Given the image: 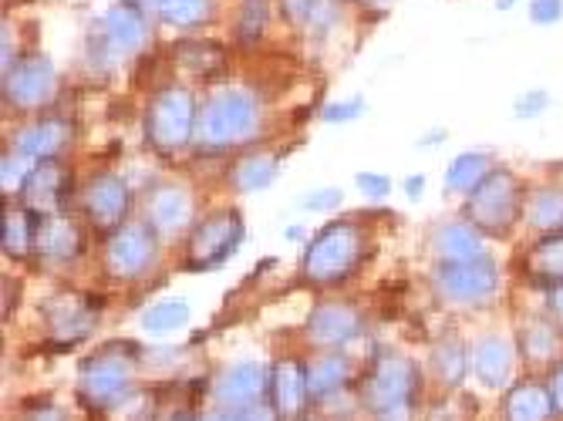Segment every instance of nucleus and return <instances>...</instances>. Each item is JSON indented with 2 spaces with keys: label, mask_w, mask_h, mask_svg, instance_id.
<instances>
[{
  "label": "nucleus",
  "mask_w": 563,
  "mask_h": 421,
  "mask_svg": "<svg viewBox=\"0 0 563 421\" xmlns=\"http://www.w3.org/2000/svg\"><path fill=\"white\" fill-rule=\"evenodd\" d=\"M189 220V196L179 186H163L152 192L148 199V223L163 230V233H176L183 223Z\"/></svg>",
  "instance_id": "5701e85b"
},
{
  "label": "nucleus",
  "mask_w": 563,
  "mask_h": 421,
  "mask_svg": "<svg viewBox=\"0 0 563 421\" xmlns=\"http://www.w3.org/2000/svg\"><path fill=\"white\" fill-rule=\"evenodd\" d=\"M307 381H303V367L297 361H277L274 375H271V405L280 418H294L303 405Z\"/></svg>",
  "instance_id": "6ab92c4d"
},
{
  "label": "nucleus",
  "mask_w": 563,
  "mask_h": 421,
  "mask_svg": "<svg viewBox=\"0 0 563 421\" xmlns=\"http://www.w3.org/2000/svg\"><path fill=\"white\" fill-rule=\"evenodd\" d=\"M98 310L91 300L78 297V293H55L44 303V324L51 331V337L62 344H78L95 331Z\"/></svg>",
  "instance_id": "9b49d317"
},
{
  "label": "nucleus",
  "mask_w": 563,
  "mask_h": 421,
  "mask_svg": "<svg viewBox=\"0 0 563 421\" xmlns=\"http://www.w3.org/2000/svg\"><path fill=\"white\" fill-rule=\"evenodd\" d=\"M71 142V125L65 119H41L34 125H27L14 148L18 155H24V159H55V155H62Z\"/></svg>",
  "instance_id": "dca6fc26"
},
{
  "label": "nucleus",
  "mask_w": 563,
  "mask_h": 421,
  "mask_svg": "<svg viewBox=\"0 0 563 421\" xmlns=\"http://www.w3.org/2000/svg\"><path fill=\"white\" fill-rule=\"evenodd\" d=\"M112 421H148L152 411H156V401H152V395H125L119 398L115 405L106 408Z\"/></svg>",
  "instance_id": "473e14b6"
},
{
  "label": "nucleus",
  "mask_w": 563,
  "mask_h": 421,
  "mask_svg": "<svg viewBox=\"0 0 563 421\" xmlns=\"http://www.w3.org/2000/svg\"><path fill=\"white\" fill-rule=\"evenodd\" d=\"M202 421H236V418H233V411H213V414H207Z\"/></svg>",
  "instance_id": "de8ad7c7"
},
{
  "label": "nucleus",
  "mask_w": 563,
  "mask_h": 421,
  "mask_svg": "<svg viewBox=\"0 0 563 421\" xmlns=\"http://www.w3.org/2000/svg\"><path fill=\"white\" fill-rule=\"evenodd\" d=\"M365 112V101L362 98H351V101H334V104H328V109L321 112L324 115V122H351V119H357Z\"/></svg>",
  "instance_id": "4c0bfd02"
},
{
  "label": "nucleus",
  "mask_w": 563,
  "mask_h": 421,
  "mask_svg": "<svg viewBox=\"0 0 563 421\" xmlns=\"http://www.w3.org/2000/svg\"><path fill=\"white\" fill-rule=\"evenodd\" d=\"M34 233H37V213H31L27 206H4V253L14 259H24L34 250Z\"/></svg>",
  "instance_id": "b1692460"
},
{
  "label": "nucleus",
  "mask_w": 563,
  "mask_h": 421,
  "mask_svg": "<svg viewBox=\"0 0 563 421\" xmlns=\"http://www.w3.org/2000/svg\"><path fill=\"white\" fill-rule=\"evenodd\" d=\"M422 182H426V176H408V182H405L408 199H419L422 196Z\"/></svg>",
  "instance_id": "49530a36"
},
{
  "label": "nucleus",
  "mask_w": 563,
  "mask_h": 421,
  "mask_svg": "<svg viewBox=\"0 0 563 421\" xmlns=\"http://www.w3.org/2000/svg\"><path fill=\"white\" fill-rule=\"evenodd\" d=\"M230 179L240 192H261L277 179V159L274 155H250V159L236 163Z\"/></svg>",
  "instance_id": "bb28decb"
},
{
  "label": "nucleus",
  "mask_w": 563,
  "mask_h": 421,
  "mask_svg": "<svg viewBox=\"0 0 563 421\" xmlns=\"http://www.w3.org/2000/svg\"><path fill=\"white\" fill-rule=\"evenodd\" d=\"M196 104L186 88H166L145 109V139L159 152H176L192 139Z\"/></svg>",
  "instance_id": "39448f33"
},
{
  "label": "nucleus",
  "mask_w": 563,
  "mask_h": 421,
  "mask_svg": "<svg viewBox=\"0 0 563 421\" xmlns=\"http://www.w3.org/2000/svg\"><path fill=\"white\" fill-rule=\"evenodd\" d=\"M489 176V163H486V155L483 152H466V155H459V159H452L449 173H445V186L452 192H473L483 179Z\"/></svg>",
  "instance_id": "cd10ccee"
},
{
  "label": "nucleus",
  "mask_w": 563,
  "mask_h": 421,
  "mask_svg": "<svg viewBox=\"0 0 563 421\" xmlns=\"http://www.w3.org/2000/svg\"><path fill=\"white\" fill-rule=\"evenodd\" d=\"M34 166H27L24 155H4V192H21Z\"/></svg>",
  "instance_id": "e433bc0d"
},
{
  "label": "nucleus",
  "mask_w": 563,
  "mask_h": 421,
  "mask_svg": "<svg viewBox=\"0 0 563 421\" xmlns=\"http://www.w3.org/2000/svg\"><path fill=\"white\" fill-rule=\"evenodd\" d=\"M416 395V364L401 354H382L365 378L362 398L375 414L408 408Z\"/></svg>",
  "instance_id": "423d86ee"
},
{
  "label": "nucleus",
  "mask_w": 563,
  "mask_h": 421,
  "mask_svg": "<svg viewBox=\"0 0 563 421\" xmlns=\"http://www.w3.org/2000/svg\"><path fill=\"white\" fill-rule=\"evenodd\" d=\"M68 169L55 159H44L31 169L21 196H24V206L37 217H55L62 213V206L68 199Z\"/></svg>",
  "instance_id": "ddd939ff"
},
{
  "label": "nucleus",
  "mask_w": 563,
  "mask_h": 421,
  "mask_svg": "<svg viewBox=\"0 0 563 421\" xmlns=\"http://www.w3.org/2000/svg\"><path fill=\"white\" fill-rule=\"evenodd\" d=\"M362 250H365L362 230H357L354 223H347V220H334L311 243H307L303 277L311 284H338L357 267Z\"/></svg>",
  "instance_id": "f03ea898"
},
{
  "label": "nucleus",
  "mask_w": 563,
  "mask_h": 421,
  "mask_svg": "<svg viewBox=\"0 0 563 421\" xmlns=\"http://www.w3.org/2000/svg\"><path fill=\"white\" fill-rule=\"evenodd\" d=\"M435 253L442 263H459V259H476L483 256V240L473 223H445L435 233Z\"/></svg>",
  "instance_id": "393cba45"
},
{
  "label": "nucleus",
  "mask_w": 563,
  "mask_h": 421,
  "mask_svg": "<svg viewBox=\"0 0 563 421\" xmlns=\"http://www.w3.org/2000/svg\"><path fill=\"white\" fill-rule=\"evenodd\" d=\"M129 202H132L129 186L115 173H98L85 186V213H88L91 226L101 233H115L119 226H125Z\"/></svg>",
  "instance_id": "9d476101"
},
{
  "label": "nucleus",
  "mask_w": 563,
  "mask_h": 421,
  "mask_svg": "<svg viewBox=\"0 0 563 421\" xmlns=\"http://www.w3.org/2000/svg\"><path fill=\"white\" fill-rule=\"evenodd\" d=\"M556 411L553 391H547L537 381L517 385L503 401V418L506 421H550Z\"/></svg>",
  "instance_id": "a211bd4d"
},
{
  "label": "nucleus",
  "mask_w": 563,
  "mask_h": 421,
  "mask_svg": "<svg viewBox=\"0 0 563 421\" xmlns=\"http://www.w3.org/2000/svg\"><path fill=\"white\" fill-rule=\"evenodd\" d=\"M527 213H530V223L537 230L553 233L563 223V189H540V192H533Z\"/></svg>",
  "instance_id": "c756f323"
},
{
  "label": "nucleus",
  "mask_w": 563,
  "mask_h": 421,
  "mask_svg": "<svg viewBox=\"0 0 563 421\" xmlns=\"http://www.w3.org/2000/svg\"><path fill=\"white\" fill-rule=\"evenodd\" d=\"M368 4H382V0H368Z\"/></svg>",
  "instance_id": "8fccbe9b"
},
{
  "label": "nucleus",
  "mask_w": 563,
  "mask_h": 421,
  "mask_svg": "<svg viewBox=\"0 0 563 421\" xmlns=\"http://www.w3.org/2000/svg\"><path fill=\"white\" fill-rule=\"evenodd\" d=\"M81 250V230L75 220L65 213L55 217H37V233H34V253L47 259H71Z\"/></svg>",
  "instance_id": "f3484780"
},
{
  "label": "nucleus",
  "mask_w": 563,
  "mask_h": 421,
  "mask_svg": "<svg viewBox=\"0 0 563 421\" xmlns=\"http://www.w3.org/2000/svg\"><path fill=\"white\" fill-rule=\"evenodd\" d=\"M520 347L527 351V357H533V361H547V357L556 351V334H553L547 324H533V328H527V331H523Z\"/></svg>",
  "instance_id": "f704fd0d"
},
{
  "label": "nucleus",
  "mask_w": 563,
  "mask_h": 421,
  "mask_svg": "<svg viewBox=\"0 0 563 421\" xmlns=\"http://www.w3.org/2000/svg\"><path fill=\"white\" fill-rule=\"evenodd\" d=\"M530 18L533 24H556L563 18V0H530Z\"/></svg>",
  "instance_id": "58836bf2"
},
{
  "label": "nucleus",
  "mask_w": 563,
  "mask_h": 421,
  "mask_svg": "<svg viewBox=\"0 0 563 421\" xmlns=\"http://www.w3.org/2000/svg\"><path fill=\"white\" fill-rule=\"evenodd\" d=\"M473 372L486 388H503L514 372V351L503 337H483L473 351Z\"/></svg>",
  "instance_id": "412c9836"
},
{
  "label": "nucleus",
  "mask_w": 563,
  "mask_h": 421,
  "mask_svg": "<svg viewBox=\"0 0 563 421\" xmlns=\"http://www.w3.org/2000/svg\"><path fill=\"white\" fill-rule=\"evenodd\" d=\"M354 182L362 186L372 199H382V196H388V189H391L388 176H378V173H357Z\"/></svg>",
  "instance_id": "79ce46f5"
},
{
  "label": "nucleus",
  "mask_w": 563,
  "mask_h": 421,
  "mask_svg": "<svg viewBox=\"0 0 563 421\" xmlns=\"http://www.w3.org/2000/svg\"><path fill=\"white\" fill-rule=\"evenodd\" d=\"M341 202V189H321V192H311V196H303V206L307 209H331Z\"/></svg>",
  "instance_id": "37998d69"
},
{
  "label": "nucleus",
  "mask_w": 563,
  "mask_h": 421,
  "mask_svg": "<svg viewBox=\"0 0 563 421\" xmlns=\"http://www.w3.org/2000/svg\"><path fill=\"white\" fill-rule=\"evenodd\" d=\"M145 14L135 0H119L115 8H109L106 14V34H109V44L119 47V51H132L145 41Z\"/></svg>",
  "instance_id": "4be33fe9"
},
{
  "label": "nucleus",
  "mask_w": 563,
  "mask_h": 421,
  "mask_svg": "<svg viewBox=\"0 0 563 421\" xmlns=\"http://www.w3.org/2000/svg\"><path fill=\"white\" fill-rule=\"evenodd\" d=\"M27 421H65V414L58 408H51V405H37V408H31Z\"/></svg>",
  "instance_id": "c03bdc74"
},
{
  "label": "nucleus",
  "mask_w": 563,
  "mask_h": 421,
  "mask_svg": "<svg viewBox=\"0 0 563 421\" xmlns=\"http://www.w3.org/2000/svg\"><path fill=\"white\" fill-rule=\"evenodd\" d=\"M267 388H271V378H267L264 367H261L257 361H240V364L227 367V372L220 375V381H217V398H220L230 411H236V408H246V405H253V401H264Z\"/></svg>",
  "instance_id": "4468645a"
},
{
  "label": "nucleus",
  "mask_w": 563,
  "mask_h": 421,
  "mask_svg": "<svg viewBox=\"0 0 563 421\" xmlns=\"http://www.w3.org/2000/svg\"><path fill=\"white\" fill-rule=\"evenodd\" d=\"M135 367H139V351L132 344H122V341L106 344L81 364L78 391L95 408H109V405H115L119 398L129 395Z\"/></svg>",
  "instance_id": "7ed1b4c3"
},
{
  "label": "nucleus",
  "mask_w": 563,
  "mask_h": 421,
  "mask_svg": "<svg viewBox=\"0 0 563 421\" xmlns=\"http://www.w3.org/2000/svg\"><path fill=\"white\" fill-rule=\"evenodd\" d=\"M51 91H55V68L41 55L21 58L14 68L4 71V98L14 109H34V104L51 98Z\"/></svg>",
  "instance_id": "f8f14e48"
},
{
  "label": "nucleus",
  "mask_w": 563,
  "mask_h": 421,
  "mask_svg": "<svg viewBox=\"0 0 563 421\" xmlns=\"http://www.w3.org/2000/svg\"><path fill=\"white\" fill-rule=\"evenodd\" d=\"M435 284H439L445 300L463 303V307H479L496 293L499 270H496V263L489 256L442 263V267L435 270Z\"/></svg>",
  "instance_id": "6e6552de"
},
{
  "label": "nucleus",
  "mask_w": 563,
  "mask_h": 421,
  "mask_svg": "<svg viewBox=\"0 0 563 421\" xmlns=\"http://www.w3.org/2000/svg\"><path fill=\"white\" fill-rule=\"evenodd\" d=\"M303 381H307V395H314V398L331 395L347 381V361L338 351H328L303 367Z\"/></svg>",
  "instance_id": "a878e982"
},
{
  "label": "nucleus",
  "mask_w": 563,
  "mask_h": 421,
  "mask_svg": "<svg viewBox=\"0 0 563 421\" xmlns=\"http://www.w3.org/2000/svg\"><path fill=\"white\" fill-rule=\"evenodd\" d=\"M159 14L176 27H196L210 18V0H159Z\"/></svg>",
  "instance_id": "2f4dec72"
},
{
  "label": "nucleus",
  "mask_w": 563,
  "mask_h": 421,
  "mask_svg": "<svg viewBox=\"0 0 563 421\" xmlns=\"http://www.w3.org/2000/svg\"><path fill=\"white\" fill-rule=\"evenodd\" d=\"M523 270L537 284H563V233H543L523 259Z\"/></svg>",
  "instance_id": "aec40b11"
},
{
  "label": "nucleus",
  "mask_w": 563,
  "mask_h": 421,
  "mask_svg": "<svg viewBox=\"0 0 563 421\" xmlns=\"http://www.w3.org/2000/svg\"><path fill=\"white\" fill-rule=\"evenodd\" d=\"M556 307H560V313H563V290L556 293Z\"/></svg>",
  "instance_id": "09e8293b"
},
{
  "label": "nucleus",
  "mask_w": 563,
  "mask_h": 421,
  "mask_svg": "<svg viewBox=\"0 0 563 421\" xmlns=\"http://www.w3.org/2000/svg\"><path fill=\"white\" fill-rule=\"evenodd\" d=\"M189 321V303L186 300H163L156 307H148L142 313V328L148 334H169V331H179L186 328Z\"/></svg>",
  "instance_id": "c85d7f7f"
},
{
  "label": "nucleus",
  "mask_w": 563,
  "mask_h": 421,
  "mask_svg": "<svg viewBox=\"0 0 563 421\" xmlns=\"http://www.w3.org/2000/svg\"><path fill=\"white\" fill-rule=\"evenodd\" d=\"M547 104H550L547 91H527V95L517 98V115L520 119H533V115H540L547 109Z\"/></svg>",
  "instance_id": "ea45409f"
},
{
  "label": "nucleus",
  "mask_w": 563,
  "mask_h": 421,
  "mask_svg": "<svg viewBox=\"0 0 563 421\" xmlns=\"http://www.w3.org/2000/svg\"><path fill=\"white\" fill-rule=\"evenodd\" d=\"M243 243V220L233 209H220V213H210L202 223H196L192 236H189V267L192 270H213L223 259H230L236 253V246Z\"/></svg>",
  "instance_id": "0eeeda50"
},
{
  "label": "nucleus",
  "mask_w": 563,
  "mask_h": 421,
  "mask_svg": "<svg viewBox=\"0 0 563 421\" xmlns=\"http://www.w3.org/2000/svg\"><path fill=\"white\" fill-rule=\"evenodd\" d=\"M432 364H435V375L442 378V385H459L466 378V367L473 364V357H470V351L463 347V344H455V341H449V344H442L439 351H435V357H432Z\"/></svg>",
  "instance_id": "7c9ffc66"
},
{
  "label": "nucleus",
  "mask_w": 563,
  "mask_h": 421,
  "mask_svg": "<svg viewBox=\"0 0 563 421\" xmlns=\"http://www.w3.org/2000/svg\"><path fill=\"white\" fill-rule=\"evenodd\" d=\"M553 401H556V408H563V364L556 367V375H553Z\"/></svg>",
  "instance_id": "a18cd8bd"
},
{
  "label": "nucleus",
  "mask_w": 563,
  "mask_h": 421,
  "mask_svg": "<svg viewBox=\"0 0 563 421\" xmlns=\"http://www.w3.org/2000/svg\"><path fill=\"white\" fill-rule=\"evenodd\" d=\"M233 418H236V421H277L280 414L274 411L271 401H253V405H246V408H236Z\"/></svg>",
  "instance_id": "a19ab883"
},
{
  "label": "nucleus",
  "mask_w": 563,
  "mask_h": 421,
  "mask_svg": "<svg viewBox=\"0 0 563 421\" xmlns=\"http://www.w3.org/2000/svg\"><path fill=\"white\" fill-rule=\"evenodd\" d=\"M466 220L479 233L506 236L520 220V182L514 173L493 169L466 199Z\"/></svg>",
  "instance_id": "20e7f679"
},
{
  "label": "nucleus",
  "mask_w": 563,
  "mask_h": 421,
  "mask_svg": "<svg viewBox=\"0 0 563 421\" xmlns=\"http://www.w3.org/2000/svg\"><path fill=\"white\" fill-rule=\"evenodd\" d=\"M159 243L156 233H152V223H125L109 236L106 246V259H109V270L122 280L142 277L152 263H156Z\"/></svg>",
  "instance_id": "1a4fd4ad"
},
{
  "label": "nucleus",
  "mask_w": 563,
  "mask_h": 421,
  "mask_svg": "<svg viewBox=\"0 0 563 421\" xmlns=\"http://www.w3.org/2000/svg\"><path fill=\"white\" fill-rule=\"evenodd\" d=\"M280 8L287 14L290 24L311 27V24H324L328 21V4L324 0H280Z\"/></svg>",
  "instance_id": "72a5a7b5"
},
{
  "label": "nucleus",
  "mask_w": 563,
  "mask_h": 421,
  "mask_svg": "<svg viewBox=\"0 0 563 421\" xmlns=\"http://www.w3.org/2000/svg\"><path fill=\"white\" fill-rule=\"evenodd\" d=\"M261 125V104L240 88H227L202 104L196 122V142L202 148H227L250 139Z\"/></svg>",
  "instance_id": "f257e3e1"
},
{
  "label": "nucleus",
  "mask_w": 563,
  "mask_h": 421,
  "mask_svg": "<svg viewBox=\"0 0 563 421\" xmlns=\"http://www.w3.org/2000/svg\"><path fill=\"white\" fill-rule=\"evenodd\" d=\"M357 331H362V318L347 303H321L311 321H307V337L321 347H341L347 344Z\"/></svg>",
  "instance_id": "2eb2a0df"
},
{
  "label": "nucleus",
  "mask_w": 563,
  "mask_h": 421,
  "mask_svg": "<svg viewBox=\"0 0 563 421\" xmlns=\"http://www.w3.org/2000/svg\"><path fill=\"white\" fill-rule=\"evenodd\" d=\"M267 24V0H243V14H240V37L243 41H257Z\"/></svg>",
  "instance_id": "c9c22d12"
}]
</instances>
